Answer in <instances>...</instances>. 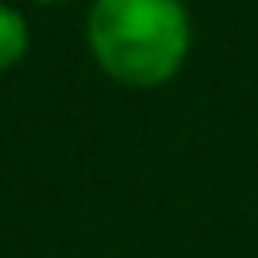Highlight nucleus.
<instances>
[{
	"mask_svg": "<svg viewBox=\"0 0 258 258\" xmlns=\"http://www.w3.org/2000/svg\"><path fill=\"white\" fill-rule=\"evenodd\" d=\"M32 4H64V0H32Z\"/></svg>",
	"mask_w": 258,
	"mask_h": 258,
	"instance_id": "3",
	"label": "nucleus"
},
{
	"mask_svg": "<svg viewBox=\"0 0 258 258\" xmlns=\"http://www.w3.org/2000/svg\"><path fill=\"white\" fill-rule=\"evenodd\" d=\"M85 44L109 81L157 89L181 73L194 28L181 0H93L85 12Z\"/></svg>",
	"mask_w": 258,
	"mask_h": 258,
	"instance_id": "1",
	"label": "nucleus"
},
{
	"mask_svg": "<svg viewBox=\"0 0 258 258\" xmlns=\"http://www.w3.org/2000/svg\"><path fill=\"white\" fill-rule=\"evenodd\" d=\"M181 4H185V0H181Z\"/></svg>",
	"mask_w": 258,
	"mask_h": 258,
	"instance_id": "4",
	"label": "nucleus"
},
{
	"mask_svg": "<svg viewBox=\"0 0 258 258\" xmlns=\"http://www.w3.org/2000/svg\"><path fill=\"white\" fill-rule=\"evenodd\" d=\"M24 52H28V20L12 4H0V73L16 69Z\"/></svg>",
	"mask_w": 258,
	"mask_h": 258,
	"instance_id": "2",
	"label": "nucleus"
}]
</instances>
